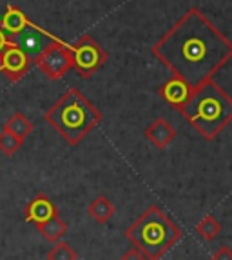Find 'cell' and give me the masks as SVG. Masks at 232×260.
<instances>
[{
    "label": "cell",
    "instance_id": "obj_1",
    "mask_svg": "<svg viewBox=\"0 0 232 260\" xmlns=\"http://www.w3.org/2000/svg\"><path fill=\"white\" fill-rule=\"evenodd\" d=\"M152 55L192 87L211 80L232 58V42L198 8H190L152 46Z\"/></svg>",
    "mask_w": 232,
    "mask_h": 260
},
{
    "label": "cell",
    "instance_id": "obj_2",
    "mask_svg": "<svg viewBox=\"0 0 232 260\" xmlns=\"http://www.w3.org/2000/svg\"><path fill=\"white\" fill-rule=\"evenodd\" d=\"M180 111L203 139L212 140L232 122V99L211 78L194 87Z\"/></svg>",
    "mask_w": 232,
    "mask_h": 260
},
{
    "label": "cell",
    "instance_id": "obj_3",
    "mask_svg": "<svg viewBox=\"0 0 232 260\" xmlns=\"http://www.w3.org/2000/svg\"><path fill=\"white\" fill-rule=\"evenodd\" d=\"M46 122L58 131L65 142L76 146L102 122V113L76 87H71L46 111Z\"/></svg>",
    "mask_w": 232,
    "mask_h": 260
},
{
    "label": "cell",
    "instance_id": "obj_4",
    "mask_svg": "<svg viewBox=\"0 0 232 260\" xmlns=\"http://www.w3.org/2000/svg\"><path fill=\"white\" fill-rule=\"evenodd\" d=\"M125 235L147 260H160L174 247L183 233L167 213L152 204L129 225Z\"/></svg>",
    "mask_w": 232,
    "mask_h": 260
},
{
    "label": "cell",
    "instance_id": "obj_5",
    "mask_svg": "<svg viewBox=\"0 0 232 260\" xmlns=\"http://www.w3.org/2000/svg\"><path fill=\"white\" fill-rule=\"evenodd\" d=\"M69 49H71L73 70H76L78 77L86 80L93 77L107 60V53L89 35L80 37L73 46H69Z\"/></svg>",
    "mask_w": 232,
    "mask_h": 260
},
{
    "label": "cell",
    "instance_id": "obj_6",
    "mask_svg": "<svg viewBox=\"0 0 232 260\" xmlns=\"http://www.w3.org/2000/svg\"><path fill=\"white\" fill-rule=\"evenodd\" d=\"M38 66L42 73L51 80H60L69 71L73 70V60H71V49L65 46L62 40L55 39L48 48L44 49L33 62Z\"/></svg>",
    "mask_w": 232,
    "mask_h": 260
},
{
    "label": "cell",
    "instance_id": "obj_7",
    "mask_svg": "<svg viewBox=\"0 0 232 260\" xmlns=\"http://www.w3.org/2000/svg\"><path fill=\"white\" fill-rule=\"evenodd\" d=\"M9 37H11V44L18 46L22 51H26L33 62H34V58H36V56H38L40 53L55 40L53 35L46 33V31L40 29V27L33 26V24L24 27V29H22L20 33H17V35H9Z\"/></svg>",
    "mask_w": 232,
    "mask_h": 260
},
{
    "label": "cell",
    "instance_id": "obj_8",
    "mask_svg": "<svg viewBox=\"0 0 232 260\" xmlns=\"http://www.w3.org/2000/svg\"><path fill=\"white\" fill-rule=\"evenodd\" d=\"M31 64H33V60L29 58V55L26 51H22L15 44L8 46L4 53L0 55V73L11 82H17L22 77H26Z\"/></svg>",
    "mask_w": 232,
    "mask_h": 260
},
{
    "label": "cell",
    "instance_id": "obj_9",
    "mask_svg": "<svg viewBox=\"0 0 232 260\" xmlns=\"http://www.w3.org/2000/svg\"><path fill=\"white\" fill-rule=\"evenodd\" d=\"M192 91H194V87L190 86V84L185 82L183 78L172 75L167 82L160 87L158 93L162 95V99H164L167 104L172 106V108L181 109L185 104H187V100L190 99Z\"/></svg>",
    "mask_w": 232,
    "mask_h": 260
},
{
    "label": "cell",
    "instance_id": "obj_10",
    "mask_svg": "<svg viewBox=\"0 0 232 260\" xmlns=\"http://www.w3.org/2000/svg\"><path fill=\"white\" fill-rule=\"evenodd\" d=\"M58 215V208L55 206L51 199L48 195H44V193H38V195L34 197L31 200L29 204L26 206L24 209V220L27 224H42V222L49 220V218L56 217Z\"/></svg>",
    "mask_w": 232,
    "mask_h": 260
},
{
    "label": "cell",
    "instance_id": "obj_11",
    "mask_svg": "<svg viewBox=\"0 0 232 260\" xmlns=\"http://www.w3.org/2000/svg\"><path fill=\"white\" fill-rule=\"evenodd\" d=\"M145 137L152 146H156L158 149L167 148L172 140L176 139V129L171 122H167L165 118H156L145 131Z\"/></svg>",
    "mask_w": 232,
    "mask_h": 260
},
{
    "label": "cell",
    "instance_id": "obj_12",
    "mask_svg": "<svg viewBox=\"0 0 232 260\" xmlns=\"http://www.w3.org/2000/svg\"><path fill=\"white\" fill-rule=\"evenodd\" d=\"M29 24L31 22L27 20L26 13H24L22 9H18L17 6H8L4 17L0 20V27H2L8 35H17V33H20V31L29 26Z\"/></svg>",
    "mask_w": 232,
    "mask_h": 260
},
{
    "label": "cell",
    "instance_id": "obj_13",
    "mask_svg": "<svg viewBox=\"0 0 232 260\" xmlns=\"http://www.w3.org/2000/svg\"><path fill=\"white\" fill-rule=\"evenodd\" d=\"M114 211H116L114 204H112L107 197H103V195L93 199L89 202V206H87L89 217L95 222H98V224H107V222L114 217Z\"/></svg>",
    "mask_w": 232,
    "mask_h": 260
},
{
    "label": "cell",
    "instance_id": "obj_14",
    "mask_svg": "<svg viewBox=\"0 0 232 260\" xmlns=\"http://www.w3.org/2000/svg\"><path fill=\"white\" fill-rule=\"evenodd\" d=\"M36 230H38V233H42V237L48 242H58L67 233L69 225L56 215V217L49 218V220L42 222V224H36Z\"/></svg>",
    "mask_w": 232,
    "mask_h": 260
},
{
    "label": "cell",
    "instance_id": "obj_15",
    "mask_svg": "<svg viewBox=\"0 0 232 260\" xmlns=\"http://www.w3.org/2000/svg\"><path fill=\"white\" fill-rule=\"evenodd\" d=\"M4 129L9 131V133H13L15 137H18L20 140H26L31 135V131H33V124H31V120L26 115L15 113L13 117L4 124Z\"/></svg>",
    "mask_w": 232,
    "mask_h": 260
},
{
    "label": "cell",
    "instance_id": "obj_16",
    "mask_svg": "<svg viewBox=\"0 0 232 260\" xmlns=\"http://www.w3.org/2000/svg\"><path fill=\"white\" fill-rule=\"evenodd\" d=\"M196 233L202 235L205 240H214V239H218L219 233H221V224H219L216 217L209 215V217L202 218V220L198 222V225H196Z\"/></svg>",
    "mask_w": 232,
    "mask_h": 260
},
{
    "label": "cell",
    "instance_id": "obj_17",
    "mask_svg": "<svg viewBox=\"0 0 232 260\" xmlns=\"http://www.w3.org/2000/svg\"><path fill=\"white\" fill-rule=\"evenodd\" d=\"M48 260H78V253L67 242H55V246L49 249Z\"/></svg>",
    "mask_w": 232,
    "mask_h": 260
},
{
    "label": "cell",
    "instance_id": "obj_18",
    "mask_svg": "<svg viewBox=\"0 0 232 260\" xmlns=\"http://www.w3.org/2000/svg\"><path fill=\"white\" fill-rule=\"evenodd\" d=\"M22 144L24 140H20L18 137H15L13 133H9V131H2L0 133V151L4 153V155L11 156L22 148Z\"/></svg>",
    "mask_w": 232,
    "mask_h": 260
},
{
    "label": "cell",
    "instance_id": "obj_19",
    "mask_svg": "<svg viewBox=\"0 0 232 260\" xmlns=\"http://www.w3.org/2000/svg\"><path fill=\"white\" fill-rule=\"evenodd\" d=\"M120 260H147V258H145V255L138 249V247H131L129 251L124 253V256H122Z\"/></svg>",
    "mask_w": 232,
    "mask_h": 260
},
{
    "label": "cell",
    "instance_id": "obj_20",
    "mask_svg": "<svg viewBox=\"0 0 232 260\" xmlns=\"http://www.w3.org/2000/svg\"><path fill=\"white\" fill-rule=\"evenodd\" d=\"M212 260H232V249L227 246H221L218 251L212 255Z\"/></svg>",
    "mask_w": 232,
    "mask_h": 260
},
{
    "label": "cell",
    "instance_id": "obj_21",
    "mask_svg": "<svg viewBox=\"0 0 232 260\" xmlns=\"http://www.w3.org/2000/svg\"><path fill=\"white\" fill-rule=\"evenodd\" d=\"M8 46H11V37H9L8 33L0 27V55L4 53V49L8 48Z\"/></svg>",
    "mask_w": 232,
    "mask_h": 260
}]
</instances>
